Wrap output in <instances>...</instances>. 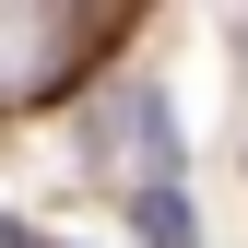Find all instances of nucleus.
<instances>
[{
	"instance_id": "obj_1",
	"label": "nucleus",
	"mask_w": 248,
	"mask_h": 248,
	"mask_svg": "<svg viewBox=\"0 0 248 248\" xmlns=\"http://www.w3.org/2000/svg\"><path fill=\"white\" fill-rule=\"evenodd\" d=\"M118 36V12H47V0H0V107H36Z\"/></svg>"
},
{
	"instance_id": "obj_2",
	"label": "nucleus",
	"mask_w": 248,
	"mask_h": 248,
	"mask_svg": "<svg viewBox=\"0 0 248 248\" xmlns=\"http://www.w3.org/2000/svg\"><path fill=\"white\" fill-rule=\"evenodd\" d=\"M130 225H142V248H189V236H201V225H189V201H177L166 177H142V189H130Z\"/></svg>"
}]
</instances>
